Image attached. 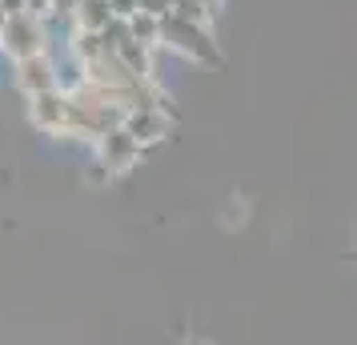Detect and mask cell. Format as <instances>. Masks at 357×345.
Returning a JSON list of instances; mask_svg holds the SVG:
<instances>
[{
    "instance_id": "8",
    "label": "cell",
    "mask_w": 357,
    "mask_h": 345,
    "mask_svg": "<svg viewBox=\"0 0 357 345\" xmlns=\"http://www.w3.org/2000/svg\"><path fill=\"white\" fill-rule=\"evenodd\" d=\"M113 17L116 13H113L109 0H77V8H73V24H77L81 33H100Z\"/></svg>"
},
{
    "instance_id": "12",
    "label": "cell",
    "mask_w": 357,
    "mask_h": 345,
    "mask_svg": "<svg viewBox=\"0 0 357 345\" xmlns=\"http://www.w3.org/2000/svg\"><path fill=\"white\" fill-rule=\"evenodd\" d=\"M109 4H113L116 17H132L137 13V0H109Z\"/></svg>"
},
{
    "instance_id": "1",
    "label": "cell",
    "mask_w": 357,
    "mask_h": 345,
    "mask_svg": "<svg viewBox=\"0 0 357 345\" xmlns=\"http://www.w3.org/2000/svg\"><path fill=\"white\" fill-rule=\"evenodd\" d=\"M161 49L177 52V56L193 61V65H209V68L225 65V56H221L217 40H213L209 24L185 20V17H177V13H165L161 17Z\"/></svg>"
},
{
    "instance_id": "16",
    "label": "cell",
    "mask_w": 357,
    "mask_h": 345,
    "mask_svg": "<svg viewBox=\"0 0 357 345\" xmlns=\"http://www.w3.org/2000/svg\"><path fill=\"white\" fill-rule=\"evenodd\" d=\"M4 17H8V13H4V8H0V33H4Z\"/></svg>"
},
{
    "instance_id": "11",
    "label": "cell",
    "mask_w": 357,
    "mask_h": 345,
    "mask_svg": "<svg viewBox=\"0 0 357 345\" xmlns=\"http://www.w3.org/2000/svg\"><path fill=\"white\" fill-rule=\"evenodd\" d=\"M137 8H145V13H157V17H165V13L173 8V0H137Z\"/></svg>"
},
{
    "instance_id": "13",
    "label": "cell",
    "mask_w": 357,
    "mask_h": 345,
    "mask_svg": "<svg viewBox=\"0 0 357 345\" xmlns=\"http://www.w3.org/2000/svg\"><path fill=\"white\" fill-rule=\"evenodd\" d=\"M49 8H52V13H73V8H77V0H49Z\"/></svg>"
},
{
    "instance_id": "6",
    "label": "cell",
    "mask_w": 357,
    "mask_h": 345,
    "mask_svg": "<svg viewBox=\"0 0 357 345\" xmlns=\"http://www.w3.org/2000/svg\"><path fill=\"white\" fill-rule=\"evenodd\" d=\"M17 65V89L24 93V97H33V93H45V89H56V68H52V56L49 49L33 52V56H20V61H13Z\"/></svg>"
},
{
    "instance_id": "4",
    "label": "cell",
    "mask_w": 357,
    "mask_h": 345,
    "mask_svg": "<svg viewBox=\"0 0 357 345\" xmlns=\"http://www.w3.org/2000/svg\"><path fill=\"white\" fill-rule=\"evenodd\" d=\"M29 121L36 125V132L68 141V93L61 89H45L29 97Z\"/></svg>"
},
{
    "instance_id": "9",
    "label": "cell",
    "mask_w": 357,
    "mask_h": 345,
    "mask_svg": "<svg viewBox=\"0 0 357 345\" xmlns=\"http://www.w3.org/2000/svg\"><path fill=\"white\" fill-rule=\"evenodd\" d=\"M125 24H129V36H137L141 45H149V49H161V17H157V13L137 8L132 17H125Z\"/></svg>"
},
{
    "instance_id": "7",
    "label": "cell",
    "mask_w": 357,
    "mask_h": 345,
    "mask_svg": "<svg viewBox=\"0 0 357 345\" xmlns=\"http://www.w3.org/2000/svg\"><path fill=\"white\" fill-rule=\"evenodd\" d=\"M153 52L157 49L141 45V40L129 36V33L116 40V56H121V65L129 68V72H137V77H153Z\"/></svg>"
},
{
    "instance_id": "3",
    "label": "cell",
    "mask_w": 357,
    "mask_h": 345,
    "mask_svg": "<svg viewBox=\"0 0 357 345\" xmlns=\"http://www.w3.org/2000/svg\"><path fill=\"white\" fill-rule=\"evenodd\" d=\"M97 161L113 173V177H121V173H129V169H137V161L145 157V148H141V141L132 137L125 125H113L109 132H100L97 141Z\"/></svg>"
},
{
    "instance_id": "2",
    "label": "cell",
    "mask_w": 357,
    "mask_h": 345,
    "mask_svg": "<svg viewBox=\"0 0 357 345\" xmlns=\"http://www.w3.org/2000/svg\"><path fill=\"white\" fill-rule=\"evenodd\" d=\"M0 49L8 52V61L33 56V52L49 49V33H45V17L33 8H20L4 17V33H0Z\"/></svg>"
},
{
    "instance_id": "15",
    "label": "cell",
    "mask_w": 357,
    "mask_h": 345,
    "mask_svg": "<svg viewBox=\"0 0 357 345\" xmlns=\"http://www.w3.org/2000/svg\"><path fill=\"white\" fill-rule=\"evenodd\" d=\"M29 8H33V13H45V8H49V0H29Z\"/></svg>"
},
{
    "instance_id": "14",
    "label": "cell",
    "mask_w": 357,
    "mask_h": 345,
    "mask_svg": "<svg viewBox=\"0 0 357 345\" xmlns=\"http://www.w3.org/2000/svg\"><path fill=\"white\" fill-rule=\"evenodd\" d=\"M0 8L4 13H20V8H29V0H0Z\"/></svg>"
},
{
    "instance_id": "5",
    "label": "cell",
    "mask_w": 357,
    "mask_h": 345,
    "mask_svg": "<svg viewBox=\"0 0 357 345\" xmlns=\"http://www.w3.org/2000/svg\"><path fill=\"white\" fill-rule=\"evenodd\" d=\"M173 121H177V113H169V109H157V105H137V109L125 113L121 125L141 141V148H149V145H161L165 137H169Z\"/></svg>"
},
{
    "instance_id": "10",
    "label": "cell",
    "mask_w": 357,
    "mask_h": 345,
    "mask_svg": "<svg viewBox=\"0 0 357 345\" xmlns=\"http://www.w3.org/2000/svg\"><path fill=\"white\" fill-rule=\"evenodd\" d=\"M84 181H89V185H109V181H113V173H109L100 161H89V169H84Z\"/></svg>"
}]
</instances>
